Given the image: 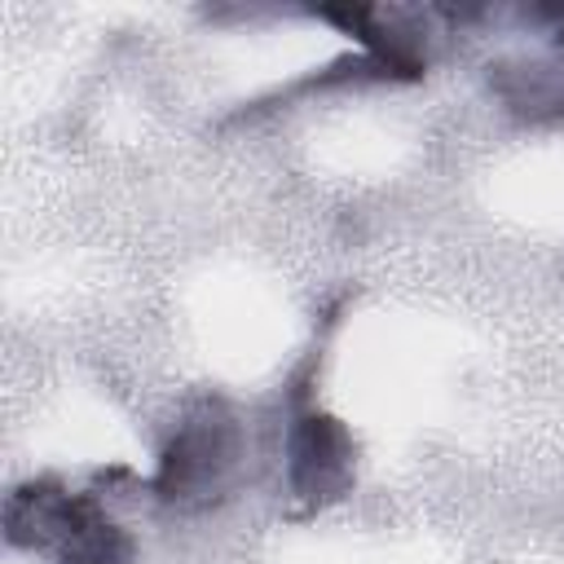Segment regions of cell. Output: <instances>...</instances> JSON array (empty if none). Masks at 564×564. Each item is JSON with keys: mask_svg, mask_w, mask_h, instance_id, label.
Listing matches in <instances>:
<instances>
[{"mask_svg": "<svg viewBox=\"0 0 564 564\" xmlns=\"http://www.w3.org/2000/svg\"><path fill=\"white\" fill-rule=\"evenodd\" d=\"M238 423L225 414V410H198L194 419H185L176 427V441L172 449L163 454V467H159V489L163 498H216L234 467H238Z\"/></svg>", "mask_w": 564, "mask_h": 564, "instance_id": "6da1fadb", "label": "cell"}, {"mask_svg": "<svg viewBox=\"0 0 564 564\" xmlns=\"http://www.w3.org/2000/svg\"><path fill=\"white\" fill-rule=\"evenodd\" d=\"M348 476V441L330 419H304L291 436V485L295 494H330Z\"/></svg>", "mask_w": 564, "mask_h": 564, "instance_id": "7a4b0ae2", "label": "cell"}]
</instances>
